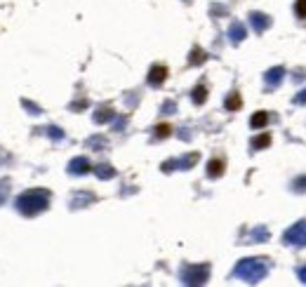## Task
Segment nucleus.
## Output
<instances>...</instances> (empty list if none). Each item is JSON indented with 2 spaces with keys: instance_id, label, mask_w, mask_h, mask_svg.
<instances>
[{
  "instance_id": "nucleus-1",
  "label": "nucleus",
  "mask_w": 306,
  "mask_h": 287,
  "mask_svg": "<svg viewBox=\"0 0 306 287\" xmlns=\"http://www.w3.org/2000/svg\"><path fill=\"white\" fill-rule=\"evenodd\" d=\"M236 273H238L243 280H247V283H259L261 278L266 275V266L261 264L259 259H245L243 264H238Z\"/></svg>"
},
{
  "instance_id": "nucleus-2",
  "label": "nucleus",
  "mask_w": 306,
  "mask_h": 287,
  "mask_svg": "<svg viewBox=\"0 0 306 287\" xmlns=\"http://www.w3.org/2000/svg\"><path fill=\"white\" fill-rule=\"evenodd\" d=\"M285 242L306 247V221H299V224H294L292 228H288L285 231Z\"/></svg>"
},
{
  "instance_id": "nucleus-17",
  "label": "nucleus",
  "mask_w": 306,
  "mask_h": 287,
  "mask_svg": "<svg viewBox=\"0 0 306 287\" xmlns=\"http://www.w3.org/2000/svg\"><path fill=\"white\" fill-rule=\"evenodd\" d=\"M99 172V177H111L113 174V169H106V165H102V169H97Z\"/></svg>"
},
{
  "instance_id": "nucleus-14",
  "label": "nucleus",
  "mask_w": 306,
  "mask_h": 287,
  "mask_svg": "<svg viewBox=\"0 0 306 287\" xmlns=\"http://www.w3.org/2000/svg\"><path fill=\"white\" fill-rule=\"evenodd\" d=\"M155 135H158V136H168L170 135V125H158V127H155Z\"/></svg>"
},
{
  "instance_id": "nucleus-13",
  "label": "nucleus",
  "mask_w": 306,
  "mask_h": 287,
  "mask_svg": "<svg viewBox=\"0 0 306 287\" xmlns=\"http://www.w3.org/2000/svg\"><path fill=\"white\" fill-rule=\"evenodd\" d=\"M297 17H306V0H297Z\"/></svg>"
},
{
  "instance_id": "nucleus-9",
  "label": "nucleus",
  "mask_w": 306,
  "mask_h": 287,
  "mask_svg": "<svg viewBox=\"0 0 306 287\" xmlns=\"http://www.w3.org/2000/svg\"><path fill=\"white\" fill-rule=\"evenodd\" d=\"M271 144V136L269 135H261V136H257V139H252V146L255 149H264V146H269Z\"/></svg>"
},
{
  "instance_id": "nucleus-11",
  "label": "nucleus",
  "mask_w": 306,
  "mask_h": 287,
  "mask_svg": "<svg viewBox=\"0 0 306 287\" xmlns=\"http://www.w3.org/2000/svg\"><path fill=\"white\" fill-rule=\"evenodd\" d=\"M226 108H229V111H236V108H240V97H238V94H231L229 101H226Z\"/></svg>"
},
{
  "instance_id": "nucleus-5",
  "label": "nucleus",
  "mask_w": 306,
  "mask_h": 287,
  "mask_svg": "<svg viewBox=\"0 0 306 287\" xmlns=\"http://www.w3.org/2000/svg\"><path fill=\"white\" fill-rule=\"evenodd\" d=\"M221 172H224V160H219V158H217V160H210L207 174H210V177H219Z\"/></svg>"
},
{
  "instance_id": "nucleus-16",
  "label": "nucleus",
  "mask_w": 306,
  "mask_h": 287,
  "mask_svg": "<svg viewBox=\"0 0 306 287\" xmlns=\"http://www.w3.org/2000/svg\"><path fill=\"white\" fill-rule=\"evenodd\" d=\"M200 59H205V52H200V50H193V57H191V61L196 64V61H200Z\"/></svg>"
},
{
  "instance_id": "nucleus-3",
  "label": "nucleus",
  "mask_w": 306,
  "mask_h": 287,
  "mask_svg": "<svg viewBox=\"0 0 306 287\" xmlns=\"http://www.w3.org/2000/svg\"><path fill=\"white\" fill-rule=\"evenodd\" d=\"M165 78H168V68L165 66H153L151 73H149V83L151 85H160Z\"/></svg>"
},
{
  "instance_id": "nucleus-15",
  "label": "nucleus",
  "mask_w": 306,
  "mask_h": 287,
  "mask_svg": "<svg viewBox=\"0 0 306 287\" xmlns=\"http://www.w3.org/2000/svg\"><path fill=\"white\" fill-rule=\"evenodd\" d=\"M294 104H302V106L306 104V90H302L297 97H294Z\"/></svg>"
},
{
  "instance_id": "nucleus-4",
  "label": "nucleus",
  "mask_w": 306,
  "mask_h": 287,
  "mask_svg": "<svg viewBox=\"0 0 306 287\" xmlns=\"http://www.w3.org/2000/svg\"><path fill=\"white\" fill-rule=\"evenodd\" d=\"M252 26L261 33V31H266L269 26H271V19H269V17H264V15H252Z\"/></svg>"
},
{
  "instance_id": "nucleus-12",
  "label": "nucleus",
  "mask_w": 306,
  "mask_h": 287,
  "mask_svg": "<svg viewBox=\"0 0 306 287\" xmlns=\"http://www.w3.org/2000/svg\"><path fill=\"white\" fill-rule=\"evenodd\" d=\"M71 167H73V172H87L90 169V163L87 160H76Z\"/></svg>"
},
{
  "instance_id": "nucleus-6",
  "label": "nucleus",
  "mask_w": 306,
  "mask_h": 287,
  "mask_svg": "<svg viewBox=\"0 0 306 287\" xmlns=\"http://www.w3.org/2000/svg\"><path fill=\"white\" fill-rule=\"evenodd\" d=\"M283 73H285L283 68H271V71L266 73V83H269V85H278V83L283 80Z\"/></svg>"
},
{
  "instance_id": "nucleus-7",
  "label": "nucleus",
  "mask_w": 306,
  "mask_h": 287,
  "mask_svg": "<svg viewBox=\"0 0 306 287\" xmlns=\"http://www.w3.org/2000/svg\"><path fill=\"white\" fill-rule=\"evenodd\" d=\"M266 122H269V116H266L264 111H259V113H255V116H252V120H250V125H252L255 130H259V127H264Z\"/></svg>"
},
{
  "instance_id": "nucleus-10",
  "label": "nucleus",
  "mask_w": 306,
  "mask_h": 287,
  "mask_svg": "<svg viewBox=\"0 0 306 287\" xmlns=\"http://www.w3.org/2000/svg\"><path fill=\"white\" fill-rule=\"evenodd\" d=\"M243 35H245V29H243V26H238V24H236V26L231 29V40H233V43L243 40Z\"/></svg>"
},
{
  "instance_id": "nucleus-8",
  "label": "nucleus",
  "mask_w": 306,
  "mask_h": 287,
  "mask_svg": "<svg viewBox=\"0 0 306 287\" xmlns=\"http://www.w3.org/2000/svg\"><path fill=\"white\" fill-rule=\"evenodd\" d=\"M205 99H207V90H205L203 85H198V87L193 90V101H196V104H203Z\"/></svg>"
},
{
  "instance_id": "nucleus-18",
  "label": "nucleus",
  "mask_w": 306,
  "mask_h": 287,
  "mask_svg": "<svg viewBox=\"0 0 306 287\" xmlns=\"http://www.w3.org/2000/svg\"><path fill=\"white\" fill-rule=\"evenodd\" d=\"M299 278H302V283H306V269H302V271H299Z\"/></svg>"
}]
</instances>
